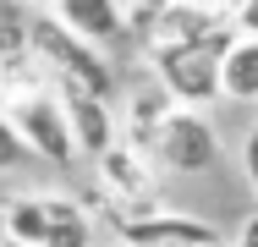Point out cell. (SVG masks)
Wrapping results in <instances>:
<instances>
[{
	"mask_svg": "<svg viewBox=\"0 0 258 247\" xmlns=\"http://www.w3.org/2000/svg\"><path fill=\"white\" fill-rule=\"evenodd\" d=\"M28 55L33 66L44 72V83L60 88V94H88V99H104L115 94V66L110 55L88 49L83 39H72L50 11H28Z\"/></svg>",
	"mask_w": 258,
	"mask_h": 247,
	"instance_id": "6da1fadb",
	"label": "cell"
},
{
	"mask_svg": "<svg viewBox=\"0 0 258 247\" xmlns=\"http://www.w3.org/2000/svg\"><path fill=\"white\" fill-rule=\"evenodd\" d=\"M231 44H236V33H220V39H209V44L149 49V72H154L159 88L170 94L176 110H198V115H204V104L220 99V60H225Z\"/></svg>",
	"mask_w": 258,
	"mask_h": 247,
	"instance_id": "7a4b0ae2",
	"label": "cell"
},
{
	"mask_svg": "<svg viewBox=\"0 0 258 247\" xmlns=\"http://www.w3.org/2000/svg\"><path fill=\"white\" fill-rule=\"evenodd\" d=\"M0 115L11 121V132L22 138L28 148V159H44V165H72L77 159V148H72V127H66V110H60V99L55 88H28V94H11L0 104Z\"/></svg>",
	"mask_w": 258,
	"mask_h": 247,
	"instance_id": "3957f363",
	"label": "cell"
},
{
	"mask_svg": "<svg viewBox=\"0 0 258 247\" xmlns=\"http://www.w3.org/2000/svg\"><path fill=\"white\" fill-rule=\"evenodd\" d=\"M149 159H154L159 170H170V176H204L209 165L220 159V138H214V127H209V115L176 110V115L154 132Z\"/></svg>",
	"mask_w": 258,
	"mask_h": 247,
	"instance_id": "277c9868",
	"label": "cell"
},
{
	"mask_svg": "<svg viewBox=\"0 0 258 247\" xmlns=\"http://www.w3.org/2000/svg\"><path fill=\"white\" fill-rule=\"evenodd\" d=\"M115 231H121V247H214V242H225L209 220H198V214H170V209L138 214L126 225H115Z\"/></svg>",
	"mask_w": 258,
	"mask_h": 247,
	"instance_id": "5b68a950",
	"label": "cell"
},
{
	"mask_svg": "<svg viewBox=\"0 0 258 247\" xmlns=\"http://www.w3.org/2000/svg\"><path fill=\"white\" fill-rule=\"evenodd\" d=\"M60 110H66V127H72V148L77 154H88V159H99L104 148L121 143V127H115V110L104 104V99H88V94H60Z\"/></svg>",
	"mask_w": 258,
	"mask_h": 247,
	"instance_id": "8992f818",
	"label": "cell"
},
{
	"mask_svg": "<svg viewBox=\"0 0 258 247\" xmlns=\"http://www.w3.org/2000/svg\"><path fill=\"white\" fill-rule=\"evenodd\" d=\"M50 17L72 39H83L88 49H99V55L110 44H126V28H121V6H115V0H60Z\"/></svg>",
	"mask_w": 258,
	"mask_h": 247,
	"instance_id": "52a82bcc",
	"label": "cell"
},
{
	"mask_svg": "<svg viewBox=\"0 0 258 247\" xmlns=\"http://www.w3.org/2000/svg\"><path fill=\"white\" fill-rule=\"evenodd\" d=\"M176 115V104H170V94L159 88V83H143V88H132L126 94V121H115V127H126V138L121 143L138 148V154H149V143H154V132Z\"/></svg>",
	"mask_w": 258,
	"mask_h": 247,
	"instance_id": "ba28073f",
	"label": "cell"
},
{
	"mask_svg": "<svg viewBox=\"0 0 258 247\" xmlns=\"http://www.w3.org/2000/svg\"><path fill=\"white\" fill-rule=\"evenodd\" d=\"M44 247H94V214L77 198H44Z\"/></svg>",
	"mask_w": 258,
	"mask_h": 247,
	"instance_id": "9c48e42d",
	"label": "cell"
},
{
	"mask_svg": "<svg viewBox=\"0 0 258 247\" xmlns=\"http://www.w3.org/2000/svg\"><path fill=\"white\" fill-rule=\"evenodd\" d=\"M220 99L258 104V39H236L220 60Z\"/></svg>",
	"mask_w": 258,
	"mask_h": 247,
	"instance_id": "30bf717a",
	"label": "cell"
},
{
	"mask_svg": "<svg viewBox=\"0 0 258 247\" xmlns=\"http://www.w3.org/2000/svg\"><path fill=\"white\" fill-rule=\"evenodd\" d=\"M0 225H6V236H0V242L44 247V198H33V193L6 198V203H0Z\"/></svg>",
	"mask_w": 258,
	"mask_h": 247,
	"instance_id": "8fae6325",
	"label": "cell"
},
{
	"mask_svg": "<svg viewBox=\"0 0 258 247\" xmlns=\"http://www.w3.org/2000/svg\"><path fill=\"white\" fill-rule=\"evenodd\" d=\"M22 165H28V148L11 132V121L0 115V176H11V170H22Z\"/></svg>",
	"mask_w": 258,
	"mask_h": 247,
	"instance_id": "7c38bea8",
	"label": "cell"
},
{
	"mask_svg": "<svg viewBox=\"0 0 258 247\" xmlns=\"http://www.w3.org/2000/svg\"><path fill=\"white\" fill-rule=\"evenodd\" d=\"M231 28H236V39H258V0L231 6Z\"/></svg>",
	"mask_w": 258,
	"mask_h": 247,
	"instance_id": "4fadbf2b",
	"label": "cell"
},
{
	"mask_svg": "<svg viewBox=\"0 0 258 247\" xmlns=\"http://www.w3.org/2000/svg\"><path fill=\"white\" fill-rule=\"evenodd\" d=\"M242 170H247V181H253V193H258V121L247 127V143H242Z\"/></svg>",
	"mask_w": 258,
	"mask_h": 247,
	"instance_id": "5bb4252c",
	"label": "cell"
},
{
	"mask_svg": "<svg viewBox=\"0 0 258 247\" xmlns=\"http://www.w3.org/2000/svg\"><path fill=\"white\" fill-rule=\"evenodd\" d=\"M236 247H258V214H247V220H242V236H236Z\"/></svg>",
	"mask_w": 258,
	"mask_h": 247,
	"instance_id": "9a60e30c",
	"label": "cell"
},
{
	"mask_svg": "<svg viewBox=\"0 0 258 247\" xmlns=\"http://www.w3.org/2000/svg\"><path fill=\"white\" fill-rule=\"evenodd\" d=\"M0 247H17V242H0Z\"/></svg>",
	"mask_w": 258,
	"mask_h": 247,
	"instance_id": "2e32d148",
	"label": "cell"
}]
</instances>
